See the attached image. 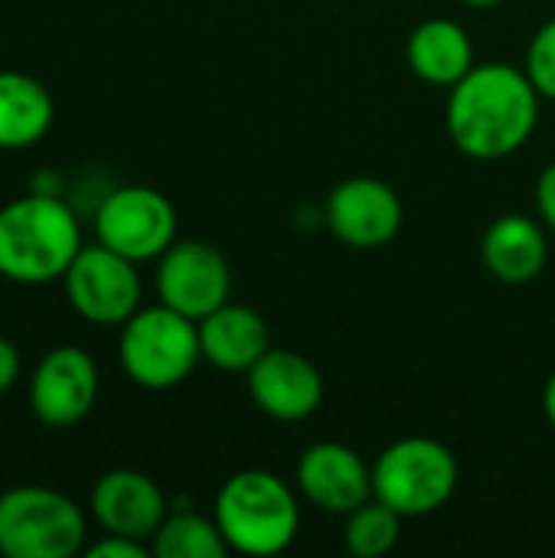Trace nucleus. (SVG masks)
<instances>
[{"label":"nucleus","mask_w":555,"mask_h":558,"mask_svg":"<svg viewBox=\"0 0 555 558\" xmlns=\"http://www.w3.org/2000/svg\"><path fill=\"white\" fill-rule=\"evenodd\" d=\"M20 350H16V343L13 340H7V337H0V396H7L13 386H16V379H20Z\"/></svg>","instance_id":"obj_24"},{"label":"nucleus","mask_w":555,"mask_h":558,"mask_svg":"<svg viewBox=\"0 0 555 558\" xmlns=\"http://www.w3.org/2000/svg\"><path fill=\"white\" fill-rule=\"evenodd\" d=\"M229 553L216 517H203L190 507H170L150 539V556L157 558H226Z\"/></svg>","instance_id":"obj_19"},{"label":"nucleus","mask_w":555,"mask_h":558,"mask_svg":"<svg viewBox=\"0 0 555 558\" xmlns=\"http://www.w3.org/2000/svg\"><path fill=\"white\" fill-rule=\"evenodd\" d=\"M69 307L95 327H121L141 311L137 262L111 252L108 245H82L69 271L62 275Z\"/></svg>","instance_id":"obj_8"},{"label":"nucleus","mask_w":555,"mask_h":558,"mask_svg":"<svg viewBox=\"0 0 555 558\" xmlns=\"http://www.w3.org/2000/svg\"><path fill=\"white\" fill-rule=\"evenodd\" d=\"M200 350L219 373H249L272 350V330L255 307L226 301L200 320Z\"/></svg>","instance_id":"obj_15"},{"label":"nucleus","mask_w":555,"mask_h":558,"mask_svg":"<svg viewBox=\"0 0 555 558\" xmlns=\"http://www.w3.org/2000/svg\"><path fill=\"white\" fill-rule=\"evenodd\" d=\"M406 62L415 78L435 88H455L474 65V43L471 33L448 16L422 20L406 43Z\"/></svg>","instance_id":"obj_17"},{"label":"nucleus","mask_w":555,"mask_h":558,"mask_svg":"<svg viewBox=\"0 0 555 558\" xmlns=\"http://www.w3.org/2000/svg\"><path fill=\"white\" fill-rule=\"evenodd\" d=\"M550 229L523 213H507L494 219L481 242L484 268L504 284H530L546 271L550 262Z\"/></svg>","instance_id":"obj_16"},{"label":"nucleus","mask_w":555,"mask_h":558,"mask_svg":"<svg viewBox=\"0 0 555 558\" xmlns=\"http://www.w3.org/2000/svg\"><path fill=\"white\" fill-rule=\"evenodd\" d=\"M461 468L448 445L422 435L399 438L373 461V497L402 520H419L445 510L458 494Z\"/></svg>","instance_id":"obj_5"},{"label":"nucleus","mask_w":555,"mask_h":558,"mask_svg":"<svg viewBox=\"0 0 555 558\" xmlns=\"http://www.w3.org/2000/svg\"><path fill=\"white\" fill-rule=\"evenodd\" d=\"M324 222L340 245L357 252H376L399 235L406 209L399 193L386 180L350 177L327 193Z\"/></svg>","instance_id":"obj_10"},{"label":"nucleus","mask_w":555,"mask_h":558,"mask_svg":"<svg viewBox=\"0 0 555 558\" xmlns=\"http://www.w3.org/2000/svg\"><path fill=\"white\" fill-rule=\"evenodd\" d=\"M82 245L79 216L59 193L29 190L0 206V278L13 284L62 281Z\"/></svg>","instance_id":"obj_2"},{"label":"nucleus","mask_w":555,"mask_h":558,"mask_svg":"<svg viewBox=\"0 0 555 558\" xmlns=\"http://www.w3.org/2000/svg\"><path fill=\"white\" fill-rule=\"evenodd\" d=\"M461 3H468V7H474V10H494V7H500L504 0H461Z\"/></svg>","instance_id":"obj_26"},{"label":"nucleus","mask_w":555,"mask_h":558,"mask_svg":"<svg viewBox=\"0 0 555 558\" xmlns=\"http://www.w3.org/2000/svg\"><path fill=\"white\" fill-rule=\"evenodd\" d=\"M200 324L167 304L141 307L121 324L118 363L124 376L150 392L177 389L200 366Z\"/></svg>","instance_id":"obj_4"},{"label":"nucleus","mask_w":555,"mask_h":558,"mask_svg":"<svg viewBox=\"0 0 555 558\" xmlns=\"http://www.w3.org/2000/svg\"><path fill=\"white\" fill-rule=\"evenodd\" d=\"M88 558H147L150 546L141 539H128V536H114V533H101V539H95L92 546H85Z\"/></svg>","instance_id":"obj_22"},{"label":"nucleus","mask_w":555,"mask_h":558,"mask_svg":"<svg viewBox=\"0 0 555 558\" xmlns=\"http://www.w3.org/2000/svg\"><path fill=\"white\" fill-rule=\"evenodd\" d=\"M523 69H527L530 82L536 85V92L546 101H555V16L533 33V39L527 46Z\"/></svg>","instance_id":"obj_21"},{"label":"nucleus","mask_w":555,"mask_h":558,"mask_svg":"<svg viewBox=\"0 0 555 558\" xmlns=\"http://www.w3.org/2000/svg\"><path fill=\"white\" fill-rule=\"evenodd\" d=\"M536 216L550 232H555V160L536 180Z\"/></svg>","instance_id":"obj_23"},{"label":"nucleus","mask_w":555,"mask_h":558,"mask_svg":"<svg viewBox=\"0 0 555 558\" xmlns=\"http://www.w3.org/2000/svg\"><path fill=\"white\" fill-rule=\"evenodd\" d=\"M294 487L321 513L347 517L373 500V464L343 441H317L298 458Z\"/></svg>","instance_id":"obj_12"},{"label":"nucleus","mask_w":555,"mask_h":558,"mask_svg":"<svg viewBox=\"0 0 555 558\" xmlns=\"http://www.w3.org/2000/svg\"><path fill=\"white\" fill-rule=\"evenodd\" d=\"M56 121L49 88L13 69H0V150H26L39 144Z\"/></svg>","instance_id":"obj_18"},{"label":"nucleus","mask_w":555,"mask_h":558,"mask_svg":"<svg viewBox=\"0 0 555 558\" xmlns=\"http://www.w3.org/2000/svg\"><path fill=\"white\" fill-rule=\"evenodd\" d=\"M213 517L232 553L252 558L281 556L301 530V494L275 471L245 468L226 477Z\"/></svg>","instance_id":"obj_3"},{"label":"nucleus","mask_w":555,"mask_h":558,"mask_svg":"<svg viewBox=\"0 0 555 558\" xmlns=\"http://www.w3.org/2000/svg\"><path fill=\"white\" fill-rule=\"evenodd\" d=\"M543 95L527 69L510 62H478L448 88L445 128L455 147L474 160H504L517 154L540 124Z\"/></svg>","instance_id":"obj_1"},{"label":"nucleus","mask_w":555,"mask_h":558,"mask_svg":"<svg viewBox=\"0 0 555 558\" xmlns=\"http://www.w3.org/2000/svg\"><path fill=\"white\" fill-rule=\"evenodd\" d=\"M88 520L82 507L39 484H16L0 494V556L72 558L85 553Z\"/></svg>","instance_id":"obj_6"},{"label":"nucleus","mask_w":555,"mask_h":558,"mask_svg":"<svg viewBox=\"0 0 555 558\" xmlns=\"http://www.w3.org/2000/svg\"><path fill=\"white\" fill-rule=\"evenodd\" d=\"M154 288L160 304L180 311L190 320H203L222 307L232 294V271L226 255L203 239H177L154 271Z\"/></svg>","instance_id":"obj_9"},{"label":"nucleus","mask_w":555,"mask_h":558,"mask_svg":"<svg viewBox=\"0 0 555 558\" xmlns=\"http://www.w3.org/2000/svg\"><path fill=\"white\" fill-rule=\"evenodd\" d=\"M88 510L101 533L141 539L150 546L154 533L170 513V504L154 477H147L144 471L118 468L95 481L88 494Z\"/></svg>","instance_id":"obj_14"},{"label":"nucleus","mask_w":555,"mask_h":558,"mask_svg":"<svg viewBox=\"0 0 555 558\" xmlns=\"http://www.w3.org/2000/svg\"><path fill=\"white\" fill-rule=\"evenodd\" d=\"M95 239L131 262H157L177 242V209L154 186H118L95 209Z\"/></svg>","instance_id":"obj_7"},{"label":"nucleus","mask_w":555,"mask_h":558,"mask_svg":"<svg viewBox=\"0 0 555 558\" xmlns=\"http://www.w3.org/2000/svg\"><path fill=\"white\" fill-rule=\"evenodd\" d=\"M98 363L75 343L52 347L29 376V412L46 428H72L98 402Z\"/></svg>","instance_id":"obj_11"},{"label":"nucleus","mask_w":555,"mask_h":558,"mask_svg":"<svg viewBox=\"0 0 555 558\" xmlns=\"http://www.w3.org/2000/svg\"><path fill=\"white\" fill-rule=\"evenodd\" d=\"M343 549L357 558H383L399 546L402 517L389 510L383 500H366L353 513L343 517Z\"/></svg>","instance_id":"obj_20"},{"label":"nucleus","mask_w":555,"mask_h":558,"mask_svg":"<svg viewBox=\"0 0 555 558\" xmlns=\"http://www.w3.org/2000/svg\"><path fill=\"white\" fill-rule=\"evenodd\" d=\"M543 412H546L550 425L555 428V373L546 379V386H543Z\"/></svg>","instance_id":"obj_25"},{"label":"nucleus","mask_w":555,"mask_h":558,"mask_svg":"<svg viewBox=\"0 0 555 558\" xmlns=\"http://www.w3.org/2000/svg\"><path fill=\"white\" fill-rule=\"evenodd\" d=\"M249 399L272 422H307L324 405V376L317 363H311L298 350L272 347L249 373H245Z\"/></svg>","instance_id":"obj_13"}]
</instances>
